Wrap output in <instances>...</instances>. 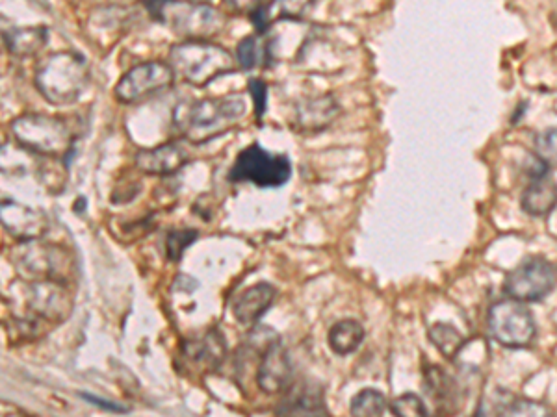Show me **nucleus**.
I'll list each match as a JSON object with an SVG mask.
<instances>
[{"mask_svg": "<svg viewBox=\"0 0 557 417\" xmlns=\"http://www.w3.org/2000/svg\"><path fill=\"white\" fill-rule=\"evenodd\" d=\"M246 110V99L242 95L181 102L173 110V128L188 143L205 145L236 127Z\"/></svg>", "mask_w": 557, "mask_h": 417, "instance_id": "obj_1", "label": "nucleus"}, {"mask_svg": "<svg viewBox=\"0 0 557 417\" xmlns=\"http://www.w3.org/2000/svg\"><path fill=\"white\" fill-rule=\"evenodd\" d=\"M34 84L52 106H69L88 88L90 65L77 52H56L39 64Z\"/></svg>", "mask_w": 557, "mask_h": 417, "instance_id": "obj_2", "label": "nucleus"}, {"mask_svg": "<svg viewBox=\"0 0 557 417\" xmlns=\"http://www.w3.org/2000/svg\"><path fill=\"white\" fill-rule=\"evenodd\" d=\"M234 62L231 52L203 39H186L169 51V65L175 75L197 88L208 86L218 76L234 71Z\"/></svg>", "mask_w": 557, "mask_h": 417, "instance_id": "obj_3", "label": "nucleus"}, {"mask_svg": "<svg viewBox=\"0 0 557 417\" xmlns=\"http://www.w3.org/2000/svg\"><path fill=\"white\" fill-rule=\"evenodd\" d=\"M15 143L39 156H65L75 151V136L69 125L60 117L26 114L12 123Z\"/></svg>", "mask_w": 557, "mask_h": 417, "instance_id": "obj_4", "label": "nucleus"}, {"mask_svg": "<svg viewBox=\"0 0 557 417\" xmlns=\"http://www.w3.org/2000/svg\"><path fill=\"white\" fill-rule=\"evenodd\" d=\"M487 327L494 342L506 349H526L537 338V321L528 304L517 299H500L487 312Z\"/></svg>", "mask_w": 557, "mask_h": 417, "instance_id": "obj_5", "label": "nucleus"}, {"mask_svg": "<svg viewBox=\"0 0 557 417\" xmlns=\"http://www.w3.org/2000/svg\"><path fill=\"white\" fill-rule=\"evenodd\" d=\"M292 177V162L286 154H273L259 143L240 152L229 171L231 182H249L257 188H281Z\"/></svg>", "mask_w": 557, "mask_h": 417, "instance_id": "obj_6", "label": "nucleus"}, {"mask_svg": "<svg viewBox=\"0 0 557 417\" xmlns=\"http://www.w3.org/2000/svg\"><path fill=\"white\" fill-rule=\"evenodd\" d=\"M556 286V266L543 256H530L507 273L504 295L526 304L541 303Z\"/></svg>", "mask_w": 557, "mask_h": 417, "instance_id": "obj_7", "label": "nucleus"}, {"mask_svg": "<svg viewBox=\"0 0 557 417\" xmlns=\"http://www.w3.org/2000/svg\"><path fill=\"white\" fill-rule=\"evenodd\" d=\"M13 262L25 280H56L67 284L73 271L71 258L65 249L39 243L38 240L23 241V247L15 253Z\"/></svg>", "mask_w": 557, "mask_h": 417, "instance_id": "obj_8", "label": "nucleus"}, {"mask_svg": "<svg viewBox=\"0 0 557 417\" xmlns=\"http://www.w3.org/2000/svg\"><path fill=\"white\" fill-rule=\"evenodd\" d=\"M21 304L28 316L39 317L49 325L62 323L71 314L73 299L67 284L56 280H23Z\"/></svg>", "mask_w": 557, "mask_h": 417, "instance_id": "obj_9", "label": "nucleus"}, {"mask_svg": "<svg viewBox=\"0 0 557 417\" xmlns=\"http://www.w3.org/2000/svg\"><path fill=\"white\" fill-rule=\"evenodd\" d=\"M175 82V71L166 62L134 65L119 78L114 95L123 104H136L164 93Z\"/></svg>", "mask_w": 557, "mask_h": 417, "instance_id": "obj_10", "label": "nucleus"}, {"mask_svg": "<svg viewBox=\"0 0 557 417\" xmlns=\"http://www.w3.org/2000/svg\"><path fill=\"white\" fill-rule=\"evenodd\" d=\"M171 28L186 39H207L220 34L225 19L207 4L175 0L164 15Z\"/></svg>", "mask_w": 557, "mask_h": 417, "instance_id": "obj_11", "label": "nucleus"}, {"mask_svg": "<svg viewBox=\"0 0 557 417\" xmlns=\"http://www.w3.org/2000/svg\"><path fill=\"white\" fill-rule=\"evenodd\" d=\"M181 356L186 366L207 375L220 369L227 358V343L220 329L207 330L203 336L182 343Z\"/></svg>", "mask_w": 557, "mask_h": 417, "instance_id": "obj_12", "label": "nucleus"}, {"mask_svg": "<svg viewBox=\"0 0 557 417\" xmlns=\"http://www.w3.org/2000/svg\"><path fill=\"white\" fill-rule=\"evenodd\" d=\"M292 362L283 342H273L262 354L257 369V384L266 395H281L290 388Z\"/></svg>", "mask_w": 557, "mask_h": 417, "instance_id": "obj_13", "label": "nucleus"}, {"mask_svg": "<svg viewBox=\"0 0 557 417\" xmlns=\"http://www.w3.org/2000/svg\"><path fill=\"white\" fill-rule=\"evenodd\" d=\"M340 115V104L333 95H320L299 102L294 112V128L299 134H318L331 127Z\"/></svg>", "mask_w": 557, "mask_h": 417, "instance_id": "obj_14", "label": "nucleus"}, {"mask_svg": "<svg viewBox=\"0 0 557 417\" xmlns=\"http://www.w3.org/2000/svg\"><path fill=\"white\" fill-rule=\"evenodd\" d=\"M4 230L19 241L39 240L49 230V217L30 206L4 201L2 203Z\"/></svg>", "mask_w": 557, "mask_h": 417, "instance_id": "obj_15", "label": "nucleus"}, {"mask_svg": "<svg viewBox=\"0 0 557 417\" xmlns=\"http://www.w3.org/2000/svg\"><path fill=\"white\" fill-rule=\"evenodd\" d=\"M188 162V152L181 143H164L153 149H140L134 156V165L143 175L168 177L181 171Z\"/></svg>", "mask_w": 557, "mask_h": 417, "instance_id": "obj_16", "label": "nucleus"}, {"mask_svg": "<svg viewBox=\"0 0 557 417\" xmlns=\"http://www.w3.org/2000/svg\"><path fill=\"white\" fill-rule=\"evenodd\" d=\"M476 416H550V410L532 399L496 388L489 397L481 399Z\"/></svg>", "mask_w": 557, "mask_h": 417, "instance_id": "obj_17", "label": "nucleus"}, {"mask_svg": "<svg viewBox=\"0 0 557 417\" xmlns=\"http://www.w3.org/2000/svg\"><path fill=\"white\" fill-rule=\"evenodd\" d=\"M286 397L275 408L277 416H329L324 388L318 384H298L286 390Z\"/></svg>", "mask_w": 557, "mask_h": 417, "instance_id": "obj_18", "label": "nucleus"}, {"mask_svg": "<svg viewBox=\"0 0 557 417\" xmlns=\"http://www.w3.org/2000/svg\"><path fill=\"white\" fill-rule=\"evenodd\" d=\"M277 290L270 282H259L246 291H242L233 303V316L240 325L251 327L257 325L275 303Z\"/></svg>", "mask_w": 557, "mask_h": 417, "instance_id": "obj_19", "label": "nucleus"}, {"mask_svg": "<svg viewBox=\"0 0 557 417\" xmlns=\"http://www.w3.org/2000/svg\"><path fill=\"white\" fill-rule=\"evenodd\" d=\"M314 6V0H272L268 4H260L251 13V21L259 34H266L273 23L281 21H299Z\"/></svg>", "mask_w": 557, "mask_h": 417, "instance_id": "obj_20", "label": "nucleus"}, {"mask_svg": "<svg viewBox=\"0 0 557 417\" xmlns=\"http://www.w3.org/2000/svg\"><path fill=\"white\" fill-rule=\"evenodd\" d=\"M522 210L532 217H546L557 208V184L550 178L532 180L520 199Z\"/></svg>", "mask_w": 557, "mask_h": 417, "instance_id": "obj_21", "label": "nucleus"}, {"mask_svg": "<svg viewBox=\"0 0 557 417\" xmlns=\"http://www.w3.org/2000/svg\"><path fill=\"white\" fill-rule=\"evenodd\" d=\"M49 41V30L45 26L12 28L4 32V45L13 56L26 58L38 54Z\"/></svg>", "mask_w": 557, "mask_h": 417, "instance_id": "obj_22", "label": "nucleus"}, {"mask_svg": "<svg viewBox=\"0 0 557 417\" xmlns=\"http://www.w3.org/2000/svg\"><path fill=\"white\" fill-rule=\"evenodd\" d=\"M364 336V327L357 319H342L327 332V343L333 353L348 356L363 345Z\"/></svg>", "mask_w": 557, "mask_h": 417, "instance_id": "obj_23", "label": "nucleus"}, {"mask_svg": "<svg viewBox=\"0 0 557 417\" xmlns=\"http://www.w3.org/2000/svg\"><path fill=\"white\" fill-rule=\"evenodd\" d=\"M424 384L429 397L437 406H450L455 410V401H459V388L454 377L439 366H428L424 369Z\"/></svg>", "mask_w": 557, "mask_h": 417, "instance_id": "obj_24", "label": "nucleus"}, {"mask_svg": "<svg viewBox=\"0 0 557 417\" xmlns=\"http://www.w3.org/2000/svg\"><path fill=\"white\" fill-rule=\"evenodd\" d=\"M272 51V41L264 38V34L247 36L246 39L240 41V45L236 49V62L240 64L242 69L251 71V69H257V67L272 64Z\"/></svg>", "mask_w": 557, "mask_h": 417, "instance_id": "obj_25", "label": "nucleus"}, {"mask_svg": "<svg viewBox=\"0 0 557 417\" xmlns=\"http://www.w3.org/2000/svg\"><path fill=\"white\" fill-rule=\"evenodd\" d=\"M429 342L435 345V349L450 362H454L463 347L467 345V338L461 330L455 329L450 323H433L428 330Z\"/></svg>", "mask_w": 557, "mask_h": 417, "instance_id": "obj_26", "label": "nucleus"}, {"mask_svg": "<svg viewBox=\"0 0 557 417\" xmlns=\"http://www.w3.org/2000/svg\"><path fill=\"white\" fill-rule=\"evenodd\" d=\"M389 410L390 405L387 397L383 393L377 392V390H372V388L361 390L357 395H353V399H351V416H385Z\"/></svg>", "mask_w": 557, "mask_h": 417, "instance_id": "obj_27", "label": "nucleus"}, {"mask_svg": "<svg viewBox=\"0 0 557 417\" xmlns=\"http://www.w3.org/2000/svg\"><path fill=\"white\" fill-rule=\"evenodd\" d=\"M199 238V232L195 228H177L171 230L166 238V254L171 262H181L182 256L188 247H192Z\"/></svg>", "mask_w": 557, "mask_h": 417, "instance_id": "obj_28", "label": "nucleus"}, {"mask_svg": "<svg viewBox=\"0 0 557 417\" xmlns=\"http://www.w3.org/2000/svg\"><path fill=\"white\" fill-rule=\"evenodd\" d=\"M390 412L394 416H429L428 406L420 395L413 392L402 393L390 403Z\"/></svg>", "mask_w": 557, "mask_h": 417, "instance_id": "obj_29", "label": "nucleus"}, {"mask_svg": "<svg viewBox=\"0 0 557 417\" xmlns=\"http://www.w3.org/2000/svg\"><path fill=\"white\" fill-rule=\"evenodd\" d=\"M535 154L550 167L557 165V127L546 128L535 138Z\"/></svg>", "mask_w": 557, "mask_h": 417, "instance_id": "obj_30", "label": "nucleus"}, {"mask_svg": "<svg viewBox=\"0 0 557 417\" xmlns=\"http://www.w3.org/2000/svg\"><path fill=\"white\" fill-rule=\"evenodd\" d=\"M249 95L253 97V102H255V115H257L260 123L262 115L266 112V99H268L266 84L260 78H251L249 80Z\"/></svg>", "mask_w": 557, "mask_h": 417, "instance_id": "obj_31", "label": "nucleus"}, {"mask_svg": "<svg viewBox=\"0 0 557 417\" xmlns=\"http://www.w3.org/2000/svg\"><path fill=\"white\" fill-rule=\"evenodd\" d=\"M80 397H82V399H86L90 405L103 408L106 412H117V414H125V412H129V408H127V406L116 405V403H112V401H106L103 397H97V395H91V393H80Z\"/></svg>", "mask_w": 557, "mask_h": 417, "instance_id": "obj_32", "label": "nucleus"}, {"mask_svg": "<svg viewBox=\"0 0 557 417\" xmlns=\"http://www.w3.org/2000/svg\"><path fill=\"white\" fill-rule=\"evenodd\" d=\"M173 2H175V0H143L147 12L151 13V17L156 19V21H160V23H164L166 10H168Z\"/></svg>", "mask_w": 557, "mask_h": 417, "instance_id": "obj_33", "label": "nucleus"}, {"mask_svg": "<svg viewBox=\"0 0 557 417\" xmlns=\"http://www.w3.org/2000/svg\"><path fill=\"white\" fill-rule=\"evenodd\" d=\"M225 4L229 6V10L234 13H251L255 12L259 8L260 0H225Z\"/></svg>", "mask_w": 557, "mask_h": 417, "instance_id": "obj_34", "label": "nucleus"}, {"mask_svg": "<svg viewBox=\"0 0 557 417\" xmlns=\"http://www.w3.org/2000/svg\"><path fill=\"white\" fill-rule=\"evenodd\" d=\"M526 108H528V104H526V102H520L517 114L511 115V125H517V123H519L520 117H522V115H524V112H526Z\"/></svg>", "mask_w": 557, "mask_h": 417, "instance_id": "obj_35", "label": "nucleus"}]
</instances>
